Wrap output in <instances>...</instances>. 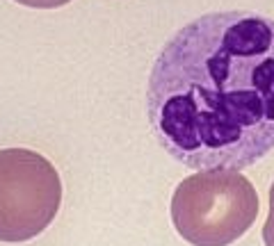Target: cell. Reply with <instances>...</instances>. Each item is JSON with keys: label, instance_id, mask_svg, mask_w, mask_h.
Segmentation results:
<instances>
[{"label": "cell", "instance_id": "6da1fadb", "mask_svg": "<svg viewBox=\"0 0 274 246\" xmlns=\"http://www.w3.org/2000/svg\"><path fill=\"white\" fill-rule=\"evenodd\" d=\"M158 144L196 171H240L274 150V18L210 12L158 53L146 85Z\"/></svg>", "mask_w": 274, "mask_h": 246}, {"label": "cell", "instance_id": "7a4b0ae2", "mask_svg": "<svg viewBox=\"0 0 274 246\" xmlns=\"http://www.w3.org/2000/svg\"><path fill=\"white\" fill-rule=\"evenodd\" d=\"M258 217L256 187L240 171L213 169L183 178L172 196V221L192 246H228Z\"/></svg>", "mask_w": 274, "mask_h": 246}, {"label": "cell", "instance_id": "5b68a950", "mask_svg": "<svg viewBox=\"0 0 274 246\" xmlns=\"http://www.w3.org/2000/svg\"><path fill=\"white\" fill-rule=\"evenodd\" d=\"M18 5H25V7L32 9H55V7H64L71 0H14Z\"/></svg>", "mask_w": 274, "mask_h": 246}, {"label": "cell", "instance_id": "277c9868", "mask_svg": "<svg viewBox=\"0 0 274 246\" xmlns=\"http://www.w3.org/2000/svg\"><path fill=\"white\" fill-rule=\"evenodd\" d=\"M263 241L265 246H274V182L269 185V212L263 226Z\"/></svg>", "mask_w": 274, "mask_h": 246}, {"label": "cell", "instance_id": "3957f363", "mask_svg": "<svg viewBox=\"0 0 274 246\" xmlns=\"http://www.w3.org/2000/svg\"><path fill=\"white\" fill-rule=\"evenodd\" d=\"M62 205V180L48 157L27 148L0 150V241L41 235Z\"/></svg>", "mask_w": 274, "mask_h": 246}]
</instances>
